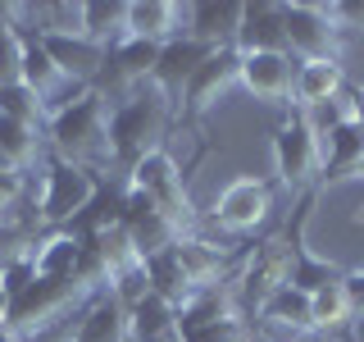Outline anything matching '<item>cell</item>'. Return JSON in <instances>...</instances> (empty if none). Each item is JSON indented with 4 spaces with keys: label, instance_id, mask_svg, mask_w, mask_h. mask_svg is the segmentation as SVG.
Wrapping results in <instances>:
<instances>
[{
    "label": "cell",
    "instance_id": "1",
    "mask_svg": "<svg viewBox=\"0 0 364 342\" xmlns=\"http://www.w3.org/2000/svg\"><path fill=\"white\" fill-rule=\"evenodd\" d=\"M46 137L55 146V160H68V165H82V169L105 165V160H114V151H109V100L87 87L82 96H73L60 110H50Z\"/></svg>",
    "mask_w": 364,
    "mask_h": 342
},
{
    "label": "cell",
    "instance_id": "2",
    "mask_svg": "<svg viewBox=\"0 0 364 342\" xmlns=\"http://www.w3.org/2000/svg\"><path fill=\"white\" fill-rule=\"evenodd\" d=\"M168 114H173V100L151 83H141L128 100H119V105L109 110V151H114V160H123V165L132 169L146 151H159Z\"/></svg>",
    "mask_w": 364,
    "mask_h": 342
},
{
    "label": "cell",
    "instance_id": "3",
    "mask_svg": "<svg viewBox=\"0 0 364 342\" xmlns=\"http://www.w3.org/2000/svg\"><path fill=\"white\" fill-rule=\"evenodd\" d=\"M100 192V174L68 160H50L41 174V197H37V219L46 228H68L77 214L96 201Z\"/></svg>",
    "mask_w": 364,
    "mask_h": 342
},
{
    "label": "cell",
    "instance_id": "4",
    "mask_svg": "<svg viewBox=\"0 0 364 342\" xmlns=\"http://www.w3.org/2000/svg\"><path fill=\"white\" fill-rule=\"evenodd\" d=\"M282 37L296 60H341V23L333 5H310V0H296L282 5Z\"/></svg>",
    "mask_w": 364,
    "mask_h": 342
},
{
    "label": "cell",
    "instance_id": "5",
    "mask_svg": "<svg viewBox=\"0 0 364 342\" xmlns=\"http://www.w3.org/2000/svg\"><path fill=\"white\" fill-rule=\"evenodd\" d=\"M128 182L136 192H146L159 210L173 219L182 233L191 228V219H196V210H191V192H187V178H182V169H178V160L159 146V151H146L136 165L128 169Z\"/></svg>",
    "mask_w": 364,
    "mask_h": 342
},
{
    "label": "cell",
    "instance_id": "6",
    "mask_svg": "<svg viewBox=\"0 0 364 342\" xmlns=\"http://www.w3.org/2000/svg\"><path fill=\"white\" fill-rule=\"evenodd\" d=\"M273 174L291 192L323 178V142H318V133L310 128V119L301 110L287 114V123L273 133Z\"/></svg>",
    "mask_w": 364,
    "mask_h": 342
},
{
    "label": "cell",
    "instance_id": "7",
    "mask_svg": "<svg viewBox=\"0 0 364 342\" xmlns=\"http://www.w3.org/2000/svg\"><path fill=\"white\" fill-rule=\"evenodd\" d=\"M119 224L128 228V237H132V251L141 260H151V256H159V251H168V247H178L182 237V228L168 219L159 205L146 197V192H136L132 182L123 187V210H119Z\"/></svg>",
    "mask_w": 364,
    "mask_h": 342
},
{
    "label": "cell",
    "instance_id": "8",
    "mask_svg": "<svg viewBox=\"0 0 364 342\" xmlns=\"http://www.w3.org/2000/svg\"><path fill=\"white\" fill-rule=\"evenodd\" d=\"M237 83H242V51H237V46H214L210 60H205L196 73H191V83L182 87V110L187 114L214 110V100H223Z\"/></svg>",
    "mask_w": 364,
    "mask_h": 342
},
{
    "label": "cell",
    "instance_id": "9",
    "mask_svg": "<svg viewBox=\"0 0 364 342\" xmlns=\"http://www.w3.org/2000/svg\"><path fill=\"white\" fill-rule=\"evenodd\" d=\"M273 210V187L264 178H232L214 201V224L228 233H255Z\"/></svg>",
    "mask_w": 364,
    "mask_h": 342
},
{
    "label": "cell",
    "instance_id": "10",
    "mask_svg": "<svg viewBox=\"0 0 364 342\" xmlns=\"http://www.w3.org/2000/svg\"><path fill=\"white\" fill-rule=\"evenodd\" d=\"M37 37H41V46L50 51V60L60 64V73L68 78V83H77V87H96L100 68H105V60H109L105 46L87 41L82 32H37Z\"/></svg>",
    "mask_w": 364,
    "mask_h": 342
},
{
    "label": "cell",
    "instance_id": "11",
    "mask_svg": "<svg viewBox=\"0 0 364 342\" xmlns=\"http://www.w3.org/2000/svg\"><path fill=\"white\" fill-rule=\"evenodd\" d=\"M214 46H205L196 37H187V32H178L173 41L159 46V60H155V73H151V87H159L168 100H182V87L191 83V73L210 60Z\"/></svg>",
    "mask_w": 364,
    "mask_h": 342
},
{
    "label": "cell",
    "instance_id": "12",
    "mask_svg": "<svg viewBox=\"0 0 364 342\" xmlns=\"http://www.w3.org/2000/svg\"><path fill=\"white\" fill-rule=\"evenodd\" d=\"M296 83V55L287 51H255L242 55V87L259 100H291Z\"/></svg>",
    "mask_w": 364,
    "mask_h": 342
},
{
    "label": "cell",
    "instance_id": "13",
    "mask_svg": "<svg viewBox=\"0 0 364 342\" xmlns=\"http://www.w3.org/2000/svg\"><path fill=\"white\" fill-rule=\"evenodd\" d=\"M346 96V64L341 60H296V83H291V100L296 110H318L328 100Z\"/></svg>",
    "mask_w": 364,
    "mask_h": 342
},
{
    "label": "cell",
    "instance_id": "14",
    "mask_svg": "<svg viewBox=\"0 0 364 342\" xmlns=\"http://www.w3.org/2000/svg\"><path fill=\"white\" fill-rule=\"evenodd\" d=\"M255 315H259V328H264V338H278V342H296L301 333H314L310 296L296 292V288H287V283H282V288L273 292Z\"/></svg>",
    "mask_w": 364,
    "mask_h": 342
},
{
    "label": "cell",
    "instance_id": "15",
    "mask_svg": "<svg viewBox=\"0 0 364 342\" xmlns=\"http://www.w3.org/2000/svg\"><path fill=\"white\" fill-rule=\"evenodd\" d=\"M232 46L242 55L255 51H287V37H282V5L273 0H255V5H242V23H237ZM291 55V51H287Z\"/></svg>",
    "mask_w": 364,
    "mask_h": 342
},
{
    "label": "cell",
    "instance_id": "16",
    "mask_svg": "<svg viewBox=\"0 0 364 342\" xmlns=\"http://www.w3.org/2000/svg\"><path fill=\"white\" fill-rule=\"evenodd\" d=\"M182 19H187V9L173 5V0H128V37L136 41H155V46L173 41Z\"/></svg>",
    "mask_w": 364,
    "mask_h": 342
},
{
    "label": "cell",
    "instance_id": "17",
    "mask_svg": "<svg viewBox=\"0 0 364 342\" xmlns=\"http://www.w3.org/2000/svg\"><path fill=\"white\" fill-rule=\"evenodd\" d=\"M73 342H128V311H123L109 292H96L82 311H77Z\"/></svg>",
    "mask_w": 364,
    "mask_h": 342
},
{
    "label": "cell",
    "instance_id": "18",
    "mask_svg": "<svg viewBox=\"0 0 364 342\" xmlns=\"http://www.w3.org/2000/svg\"><path fill=\"white\" fill-rule=\"evenodd\" d=\"M318 142H323V182L355 178V169H360V160H364V133L355 128V119L333 123Z\"/></svg>",
    "mask_w": 364,
    "mask_h": 342
},
{
    "label": "cell",
    "instance_id": "19",
    "mask_svg": "<svg viewBox=\"0 0 364 342\" xmlns=\"http://www.w3.org/2000/svg\"><path fill=\"white\" fill-rule=\"evenodd\" d=\"M128 342H178V306L164 296H141L128 311Z\"/></svg>",
    "mask_w": 364,
    "mask_h": 342
},
{
    "label": "cell",
    "instance_id": "20",
    "mask_svg": "<svg viewBox=\"0 0 364 342\" xmlns=\"http://www.w3.org/2000/svg\"><path fill=\"white\" fill-rule=\"evenodd\" d=\"M146 279H151V292L155 296H164V301H173V306H187L191 296H196V279L187 274V265H182V256H178V247H168V251H159V256L146 260Z\"/></svg>",
    "mask_w": 364,
    "mask_h": 342
},
{
    "label": "cell",
    "instance_id": "21",
    "mask_svg": "<svg viewBox=\"0 0 364 342\" xmlns=\"http://www.w3.org/2000/svg\"><path fill=\"white\" fill-rule=\"evenodd\" d=\"M77 256H82V237H73L68 228H50L32 251V269L37 279H73Z\"/></svg>",
    "mask_w": 364,
    "mask_h": 342
},
{
    "label": "cell",
    "instance_id": "22",
    "mask_svg": "<svg viewBox=\"0 0 364 342\" xmlns=\"http://www.w3.org/2000/svg\"><path fill=\"white\" fill-rule=\"evenodd\" d=\"M237 23H242V5H191L187 37H196L205 46H232Z\"/></svg>",
    "mask_w": 364,
    "mask_h": 342
},
{
    "label": "cell",
    "instance_id": "23",
    "mask_svg": "<svg viewBox=\"0 0 364 342\" xmlns=\"http://www.w3.org/2000/svg\"><path fill=\"white\" fill-rule=\"evenodd\" d=\"M82 37L114 51L128 37V0H91V5H82Z\"/></svg>",
    "mask_w": 364,
    "mask_h": 342
},
{
    "label": "cell",
    "instance_id": "24",
    "mask_svg": "<svg viewBox=\"0 0 364 342\" xmlns=\"http://www.w3.org/2000/svg\"><path fill=\"white\" fill-rule=\"evenodd\" d=\"M0 114L14 119V123H28V128H41V133H46V119H50L46 100L28 83H5L0 87Z\"/></svg>",
    "mask_w": 364,
    "mask_h": 342
},
{
    "label": "cell",
    "instance_id": "25",
    "mask_svg": "<svg viewBox=\"0 0 364 342\" xmlns=\"http://www.w3.org/2000/svg\"><path fill=\"white\" fill-rule=\"evenodd\" d=\"M41 128H28V123H14V119H5L0 114V155L9 160V169H28L32 160H37V151H41V137H37Z\"/></svg>",
    "mask_w": 364,
    "mask_h": 342
},
{
    "label": "cell",
    "instance_id": "26",
    "mask_svg": "<svg viewBox=\"0 0 364 342\" xmlns=\"http://www.w3.org/2000/svg\"><path fill=\"white\" fill-rule=\"evenodd\" d=\"M310 319H314V333H337L341 324L350 319V301L341 283H328L310 296Z\"/></svg>",
    "mask_w": 364,
    "mask_h": 342
},
{
    "label": "cell",
    "instance_id": "27",
    "mask_svg": "<svg viewBox=\"0 0 364 342\" xmlns=\"http://www.w3.org/2000/svg\"><path fill=\"white\" fill-rule=\"evenodd\" d=\"M178 342H255V328H250L242 315H232V319H214V324L187 328Z\"/></svg>",
    "mask_w": 364,
    "mask_h": 342
},
{
    "label": "cell",
    "instance_id": "28",
    "mask_svg": "<svg viewBox=\"0 0 364 342\" xmlns=\"http://www.w3.org/2000/svg\"><path fill=\"white\" fill-rule=\"evenodd\" d=\"M18 68H23V28L0 19V87L18 83Z\"/></svg>",
    "mask_w": 364,
    "mask_h": 342
},
{
    "label": "cell",
    "instance_id": "29",
    "mask_svg": "<svg viewBox=\"0 0 364 342\" xmlns=\"http://www.w3.org/2000/svg\"><path fill=\"white\" fill-rule=\"evenodd\" d=\"M23 201V174H0V224L18 210Z\"/></svg>",
    "mask_w": 364,
    "mask_h": 342
},
{
    "label": "cell",
    "instance_id": "30",
    "mask_svg": "<svg viewBox=\"0 0 364 342\" xmlns=\"http://www.w3.org/2000/svg\"><path fill=\"white\" fill-rule=\"evenodd\" d=\"M341 288H346V301H350V319H364V269H350L341 279Z\"/></svg>",
    "mask_w": 364,
    "mask_h": 342
},
{
    "label": "cell",
    "instance_id": "31",
    "mask_svg": "<svg viewBox=\"0 0 364 342\" xmlns=\"http://www.w3.org/2000/svg\"><path fill=\"white\" fill-rule=\"evenodd\" d=\"M350 119H355V128L364 133V87L350 91Z\"/></svg>",
    "mask_w": 364,
    "mask_h": 342
},
{
    "label": "cell",
    "instance_id": "32",
    "mask_svg": "<svg viewBox=\"0 0 364 342\" xmlns=\"http://www.w3.org/2000/svg\"><path fill=\"white\" fill-rule=\"evenodd\" d=\"M355 178H360V182H364V160H360V169H355Z\"/></svg>",
    "mask_w": 364,
    "mask_h": 342
}]
</instances>
